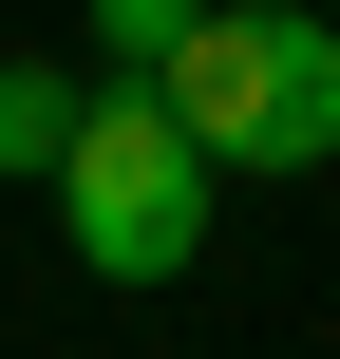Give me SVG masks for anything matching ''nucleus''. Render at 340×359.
Wrapping results in <instances>:
<instances>
[{
    "instance_id": "obj_3",
    "label": "nucleus",
    "mask_w": 340,
    "mask_h": 359,
    "mask_svg": "<svg viewBox=\"0 0 340 359\" xmlns=\"http://www.w3.org/2000/svg\"><path fill=\"white\" fill-rule=\"evenodd\" d=\"M76 114H95V76H76V57H0V189H57Z\"/></svg>"
},
{
    "instance_id": "obj_4",
    "label": "nucleus",
    "mask_w": 340,
    "mask_h": 359,
    "mask_svg": "<svg viewBox=\"0 0 340 359\" xmlns=\"http://www.w3.org/2000/svg\"><path fill=\"white\" fill-rule=\"evenodd\" d=\"M208 0H95V76H170Z\"/></svg>"
},
{
    "instance_id": "obj_1",
    "label": "nucleus",
    "mask_w": 340,
    "mask_h": 359,
    "mask_svg": "<svg viewBox=\"0 0 340 359\" xmlns=\"http://www.w3.org/2000/svg\"><path fill=\"white\" fill-rule=\"evenodd\" d=\"M208 189H227V151L170 114V76H95V114H76V151H57L76 265H95V284H189V265H208Z\"/></svg>"
},
{
    "instance_id": "obj_2",
    "label": "nucleus",
    "mask_w": 340,
    "mask_h": 359,
    "mask_svg": "<svg viewBox=\"0 0 340 359\" xmlns=\"http://www.w3.org/2000/svg\"><path fill=\"white\" fill-rule=\"evenodd\" d=\"M170 114L227 170H322L340 151V19L322 0H208L189 57H170Z\"/></svg>"
}]
</instances>
